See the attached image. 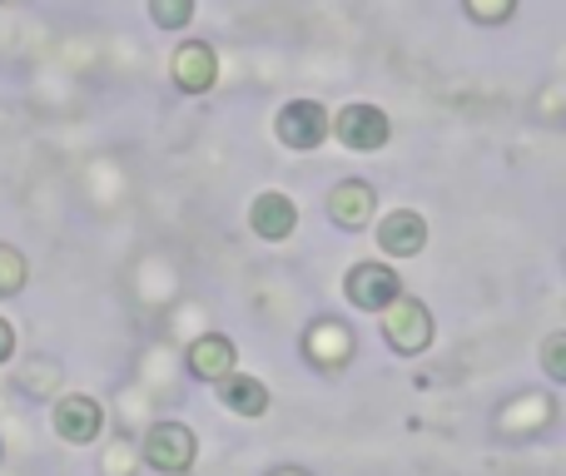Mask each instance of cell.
<instances>
[{
	"mask_svg": "<svg viewBox=\"0 0 566 476\" xmlns=\"http://www.w3.org/2000/svg\"><path fill=\"white\" fill-rule=\"evenodd\" d=\"M382 313H388V318H382V332H388V342L398 352H422L432 342V318H428V308H422L418 298H402L398 293Z\"/></svg>",
	"mask_w": 566,
	"mask_h": 476,
	"instance_id": "1",
	"label": "cell"
},
{
	"mask_svg": "<svg viewBox=\"0 0 566 476\" xmlns=\"http://www.w3.org/2000/svg\"><path fill=\"white\" fill-rule=\"evenodd\" d=\"M145 462L155 472H169V476L189 472V467H195V432L179 427V422H159V427H149Z\"/></svg>",
	"mask_w": 566,
	"mask_h": 476,
	"instance_id": "2",
	"label": "cell"
},
{
	"mask_svg": "<svg viewBox=\"0 0 566 476\" xmlns=\"http://www.w3.org/2000/svg\"><path fill=\"white\" fill-rule=\"evenodd\" d=\"M328 135V109L313 105V99H293V105L279 109V139L289 149H313Z\"/></svg>",
	"mask_w": 566,
	"mask_h": 476,
	"instance_id": "3",
	"label": "cell"
},
{
	"mask_svg": "<svg viewBox=\"0 0 566 476\" xmlns=\"http://www.w3.org/2000/svg\"><path fill=\"white\" fill-rule=\"evenodd\" d=\"M398 293H402L398 273H392V268H382V263H358V268L348 273V298L358 303V308L382 313L392 298H398Z\"/></svg>",
	"mask_w": 566,
	"mask_h": 476,
	"instance_id": "4",
	"label": "cell"
},
{
	"mask_svg": "<svg viewBox=\"0 0 566 476\" xmlns=\"http://www.w3.org/2000/svg\"><path fill=\"white\" fill-rule=\"evenodd\" d=\"M338 139L348 149H382L388 145V115L378 105H348L338 115Z\"/></svg>",
	"mask_w": 566,
	"mask_h": 476,
	"instance_id": "5",
	"label": "cell"
},
{
	"mask_svg": "<svg viewBox=\"0 0 566 476\" xmlns=\"http://www.w3.org/2000/svg\"><path fill=\"white\" fill-rule=\"evenodd\" d=\"M303 348H308V358L318 362V368H343V362L353 358V332L343 328L338 318H323V322H313L308 328Z\"/></svg>",
	"mask_w": 566,
	"mask_h": 476,
	"instance_id": "6",
	"label": "cell"
},
{
	"mask_svg": "<svg viewBox=\"0 0 566 476\" xmlns=\"http://www.w3.org/2000/svg\"><path fill=\"white\" fill-rule=\"evenodd\" d=\"M55 427L65 442H95L99 427H105V412H99L95 398H80L75 392V398H65L55 408Z\"/></svg>",
	"mask_w": 566,
	"mask_h": 476,
	"instance_id": "7",
	"label": "cell"
},
{
	"mask_svg": "<svg viewBox=\"0 0 566 476\" xmlns=\"http://www.w3.org/2000/svg\"><path fill=\"white\" fill-rule=\"evenodd\" d=\"M378 243L392 258H412V253H422V243H428V224H422V214H412V209H398V214L382 219Z\"/></svg>",
	"mask_w": 566,
	"mask_h": 476,
	"instance_id": "8",
	"label": "cell"
},
{
	"mask_svg": "<svg viewBox=\"0 0 566 476\" xmlns=\"http://www.w3.org/2000/svg\"><path fill=\"white\" fill-rule=\"evenodd\" d=\"M214 75H219V60H214V50H209V45H199V40H189V45H179V55H175V80H179V89H189V95H199V89H209V85H214Z\"/></svg>",
	"mask_w": 566,
	"mask_h": 476,
	"instance_id": "9",
	"label": "cell"
},
{
	"mask_svg": "<svg viewBox=\"0 0 566 476\" xmlns=\"http://www.w3.org/2000/svg\"><path fill=\"white\" fill-rule=\"evenodd\" d=\"M249 224H254L259 239L279 243V239L293 234V224H298V209H293L289 194H259V204H254V214H249Z\"/></svg>",
	"mask_w": 566,
	"mask_h": 476,
	"instance_id": "10",
	"label": "cell"
},
{
	"mask_svg": "<svg viewBox=\"0 0 566 476\" xmlns=\"http://www.w3.org/2000/svg\"><path fill=\"white\" fill-rule=\"evenodd\" d=\"M189 372L205 382H219L224 372H234V342L224 338V332H209V338H199L195 348H189Z\"/></svg>",
	"mask_w": 566,
	"mask_h": 476,
	"instance_id": "11",
	"label": "cell"
},
{
	"mask_svg": "<svg viewBox=\"0 0 566 476\" xmlns=\"http://www.w3.org/2000/svg\"><path fill=\"white\" fill-rule=\"evenodd\" d=\"M373 189L368 184H358V179H343L338 189L328 194V214L338 219L343 229H358V224H368V214H373Z\"/></svg>",
	"mask_w": 566,
	"mask_h": 476,
	"instance_id": "12",
	"label": "cell"
},
{
	"mask_svg": "<svg viewBox=\"0 0 566 476\" xmlns=\"http://www.w3.org/2000/svg\"><path fill=\"white\" fill-rule=\"evenodd\" d=\"M219 382H224L219 398H224L229 412H239V417H264L269 412V388L259 378H234V372H224Z\"/></svg>",
	"mask_w": 566,
	"mask_h": 476,
	"instance_id": "13",
	"label": "cell"
},
{
	"mask_svg": "<svg viewBox=\"0 0 566 476\" xmlns=\"http://www.w3.org/2000/svg\"><path fill=\"white\" fill-rule=\"evenodd\" d=\"M149 15L159 30H179L195 20V0H149Z\"/></svg>",
	"mask_w": 566,
	"mask_h": 476,
	"instance_id": "14",
	"label": "cell"
},
{
	"mask_svg": "<svg viewBox=\"0 0 566 476\" xmlns=\"http://www.w3.org/2000/svg\"><path fill=\"white\" fill-rule=\"evenodd\" d=\"M20 283H25V258H20L15 248H6V243H0V293H15Z\"/></svg>",
	"mask_w": 566,
	"mask_h": 476,
	"instance_id": "15",
	"label": "cell"
},
{
	"mask_svg": "<svg viewBox=\"0 0 566 476\" xmlns=\"http://www.w3.org/2000/svg\"><path fill=\"white\" fill-rule=\"evenodd\" d=\"M512 6H517V0H468V10H472L478 20H488V25L507 20V15H512Z\"/></svg>",
	"mask_w": 566,
	"mask_h": 476,
	"instance_id": "16",
	"label": "cell"
},
{
	"mask_svg": "<svg viewBox=\"0 0 566 476\" xmlns=\"http://www.w3.org/2000/svg\"><path fill=\"white\" fill-rule=\"evenodd\" d=\"M547 372L552 378H566V338L562 332H552L547 338Z\"/></svg>",
	"mask_w": 566,
	"mask_h": 476,
	"instance_id": "17",
	"label": "cell"
},
{
	"mask_svg": "<svg viewBox=\"0 0 566 476\" xmlns=\"http://www.w3.org/2000/svg\"><path fill=\"white\" fill-rule=\"evenodd\" d=\"M10 352H15V332H10V322L0 318V362H10Z\"/></svg>",
	"mask_w": 566,
	"mask_h": 476,
	"instance_id": "18",
	"label": "cell"
},
{
	"mask_svg": "<svg viewBox=\"0 0 566 476\" xmlns=\"http://www.w3.org/2000/svg\"><path fill=\"white\" fill-rule=\"evenodd\" d=\"M274 476H303V472H274Z\"/></svg>",
	"mask_w": 566,
	"mask_h": 476,
	"instance_id": "19",
	"label": "cell"
},
{
	"mask_svg": "<svg viewBox=\"0 0 566 476\" xmlns=\"http://www.w3.org/2000/svg\"><path fill=\"white\" fill-rule=\"evenodd\" d=\"M0 457H6V452H0Z\"/></svg>",
	"mask_w": 566,
	"mask_h": 476,
	"instance_id": "20",
	"label": "cell"
}]
</instances>
